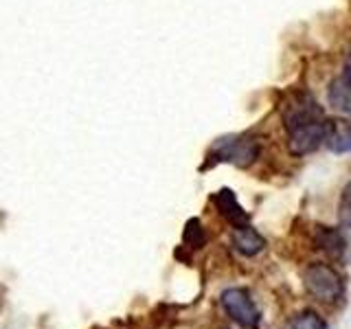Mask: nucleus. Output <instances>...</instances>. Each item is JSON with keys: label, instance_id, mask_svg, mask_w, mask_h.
<instances>
[{"label": "nucleus", "instance_id": "nucleus-1", "mask_svg": "<svg viewBox=\"0 0 351 329\" xmlns=\"http://www.w3.org/2000/svg\"><path fill=\"white\" fill-rule=\"evenodd\" d=\"M283 127L288 132V149L292 156H307L329 141L334 132L332 121H327L321 106L312 95L294 93L281 108Z\"/></svg>", "mask_w": 351, "mask_h": 329}, {"label": "nucleus", "instance_id": "nucleus-2", "mask_svg": "<svg viewBox=\"0 0 351 329\" xmlns=\"http://www.w3.org/2000/svg\"><path fill=\"white\" fill-rule=\"evenodd\" d=\"M301 279H303L305 292L318 303H327V305L336 303L345 292V283H343V277L338 274V270L323 261L307 263L301 272Z\"/></svg>", "mask_w": 351, "mask_h": 329}, {"label": "nucleus", "instance_id": "nucleus-3", "mask_svg": "<svg viewBox=\"0 0 351 329\" xmlns=\"http://www.w3.org/2000/svg\"><path fill=\"white\" fill-rule=\"evenodd\" d=\"M259 154H261L259 141L244 134L217 138L211 147V156L215 162H230L239 169L250 167L259 158Z\"/></svg>", "mask_w": 351, "mask_h": 329}, {"label": "nucleus", "instance_id": "nucleus-4", "mask_svg": "<svg viewBox=\"0 0 351 329\" xmlns=\"http://www.w3.org/2000/svg\"><path fill=\"white\" fill-rule=\"evenodd\" d=\"M219 303H222V310L226 312V316L241 329H259L261 310L257 307L248 288H226L219 294Z\"/></svg>", "mask_w": 351, "mask_h": 329}, {"label": "nucleus", "instance_id": "nucleus-5", "mask_svg": "<svg viewBox=\"0 0 351 329\" xmlns=\"http://www.w3.org/2000/svg\"><path fill=\"white\" fill-rule=\"evenodd\" d=\"M211 200L219 211V215H222L230 226H246L250 222V215H248V211H244V206L237 202L235 191H230L224 186V189L213 193Z\"/></svg>", "mask_w": 351, "mask_h": 329}, {"label": "nucleus", "instance_id": "nucleus-6", "mask_svg": "<svg viewBox=\"0 0 351 329\" xmlns=\"http://www.w3.org/2000/svg\"><path fill=\"white\" fill-rule=\"evenodd\" d=\"M314 246L329 259L340 261L347 252V239L334 226H316L314 228Z\"/></svg>", "mask_w": 351, "mask_h": 329}, {"label": "nucleus", "instance_id": "nucleus-7", "mask_svg": "<svg viewBox=\"0 0 351 329\" xmlns=\"http://www.w3.org/2000/svg\"><path fill=\"white\" fill-rule=\"evenodd\" d=\"M230 244L244 257H255L266 248V239L250 224H246V226H233V230H230Z\"/></svg>", "mask_w": 351, "mask_h": 329}, {"label": "nucleus", "instance_id": "nucleus-8", "mask_svg": "<svg viewBox=\"0 0 351 329\" xmlns=\"http://www.w3.org/2000/svg\"><path fill=\"white\" fill-rule=\"evenodd\" d=\"M208 241V235L202 226L200 219H189V222L184 224V233H182V246L184 248H191V250H197L202 248Z\"/></svg>", "mask_w": 351, "mask_h": 329}, {"label": "nucleus", "instance_id": "nucleus-9", "mask_svg": "<svg viewBox=\"0 0 351 329\" xmlns=\"http://www.w3.org/2000/svg\"><path fill=\"white\" fill-rule=\"evenodd\" d=\"M283 329H327V323L314 310H303L299 314L290 316L285 321Z\"/></svg>", "mask_w": 351, "mask_h": 329}, {"label": "nucleus", "instance_id": "nucleus-10", "mask_svg": "<svg viewBox=\"0 0 351 329\" xmlns=\"http://www.w3.org/2000/svg\"><path fill=\"white\" fill-rule=\"evenodd\" d=\"M329 103L340 112H351V90L343 80H338L329 88Z\"/></svg>", "mask_w": 351, "mask_h": 329}, {"label": "nucleus", "instance_id": "nucleus-11", "mask_svg": "<svg viewBox=\"0 0 351 329\" xmlns=\"http://www.w3.org/2000/svg\"><path fill=\"white\" fill-rule=\"evenodd\" d=\"M338 222L340 226H345L351 230V180L345 184L343 193H340V202H338Z\"/></svg>", "mask_w": 351, "mask_h": 329}, {"label": "nucleus", "instance_id": "nucleus-12", "mask_svg": "<svg viewBox=\"0 0 351 329\" xmlns=\"http://www.w3.org/2000/svg\"><path fill=\"white\" fill-rule=\"evenodd\" d=\"M343 82L347 84V88L351 90V53L347 55V60H345V69H343Z\"/></svg>", "mask_w": 351, "mask_h": 329}, {"label": "nucleus", "instance_id": "nucleus-13", "mask_svg": "<svg viewBox=\"0 0 351 329\" xmlns=\"http://www.w3.org/2000/svg\"><path fill=\"white\" fill-rule=\"evenodd\" d=\"M347 147L351 149V136H349V141H347Z\"/></svg>", "mask_w": 351, "mask_h": 329}, {"label": "nucleus", "instance_id": "nucleus-14", "mask_svg": "<svg viewBox=\"0 0 351 329\" xmlns=\"http://www.w3.org/2000/svg\"><path fill=\"white\" fill-rule=\"evenodd\" d=\"M95 329H104V327H95Z\"/></svg>", "mask_w": 351, "mask_h": 329}]
</instances>
